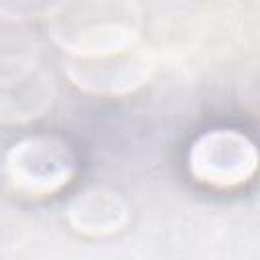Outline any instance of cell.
I'll return each mask as SVG.
<instances>
[{"mask_svg": "<svg viewBox=\"0 0 260 260\" xmlns=\"http://www.w3.org/2000/svg\"><path fill=\"white\" fill-rule=\"evenodd\" d=\"M53 75L30 59L0 63V122L18 124L39 118L53 100Z\"/></svg>", "mask_w": 260, "mask_h": 260, "instance_id": "5", "label": "cell"}, {"mask_svg": "<svg viewBox=\"0 0 260 260\" xmlns=\"http://www.w3.org/2000/svg\"><path fill=\"white\" fill-rule=\"evenodd\" d=\"M152 71L150 53L138 43L93 57H71L67 75L89 93L118 95L142 85Z\"/></svg>", "mask_w": 260, "mask_h": 260, "instance_id": "4", "label": "cell"}, {"mask_svg": "<svg viewBox=\"0 0 260 260\" xmlns=\"http://www.w3.org/2000/svg\"><path fill=\"white\" fill-rule=\"evenodd\" d=\"M187 162L195 181L217 189H232L244 185L254 175L256 148L242 132L215 128L191 144Z\"/></svg>", "mask_w": 260, "mask_h": 260, "instance_id": "3", "label": "cell"}, {"mask_svg": "<svg viewBox=\"0 0 260 260\" xmlns=\"http://www.w3.org/2000/svg\"><path fill=\"white\" fill-rule=\"evenodd\" d=\"M71 225L87 236H106L120 232L130 217L126 201L108 189H87L77 193L67 205Z\"/></svg>", "mask_w": 260, "mask_h": 260, "instance_id": "6", "label": "cell"}, {"mask_svg": "<svg viewBox=\"0 0 260 260\" xmlns=\"http://www.w3.org/2000/svg\"><path fill=\"white\" fill-rule=\"evenodd\" d=\"M71 146L47 134L18 140L4 158V173L14 191L26 197H45L61 191L75 175Z\"/></svg>", "mask_w": 260, "mask_h": 260, "instance_id": "2", "label": "cell"}, {"mask_svg": "<svg viewBox=\"0 0 260 260\" xmlns=\"http://www.w3.org/2000/svg\"><path fill=\"white\" fill-rule=\"evenodd\" d=\"M61 0H0V16L6 18H32L49 16Z\"/></svg>", "mask_w": 260, "mask_h": 260, "instance_id": "7", "label": "cell"}, {"mask_svg": "<svg viewBox=\"0 0 260 260\" xmlns=\"http://www.w3.org/2000/svg\"><path fill=\"white\" fill-rule=\"evenodd\" d=\"M53 41L71 57H93L138 43L136 0H61L47 16Z\"/></svg>", "mask_w": 260, "mask_h": 260, "instance_id": "1", "label": "cell"}]
</instances>
